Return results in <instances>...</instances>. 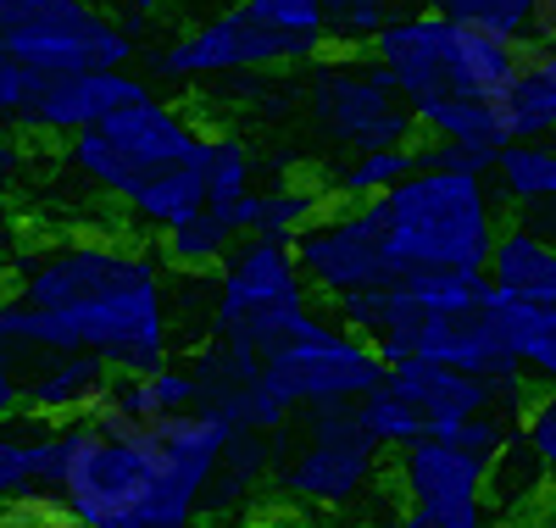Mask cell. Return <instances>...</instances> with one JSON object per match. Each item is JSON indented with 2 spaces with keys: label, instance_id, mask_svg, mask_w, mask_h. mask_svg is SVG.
<instances>
[{
  "label": "cell",
  "instance_id": "1",
  "mask_svg": "<svg viewBox=\"0 0 556 528\" xmlns=\"http://www.w3.org/2000/svg\"><path fill=\"white\" fill-rule=\"evenodd\" d=\"M89 351L112 373H156L178 351V312L156 246L123 234H67L12 262L0 290V356Z\"/></svg>",
  "mask_w": 556,
  "mask_h": 528
},
{
  "label": "cell",
  "instance_id": "2",
  "mask_svg": "<svg viewBox=\"0 0 556 528\" xmlns=\"http://www.w3.org/2000/svg\"><path fill=\"white\" fill-rule=\"evenodd\" d=\"M518 51L523 45L490 28L412 7H401L379 28V39L367 45V56L390 73L401 101L412 106L424 139H451V146H468L484 156L506 146L501 95L518 73Z\"/></svg>",
  "mask_w": 556,
  "mask_h": 528
},
{
  "label": "cell",
  "instance_id": "3",
  "mask_svg": "<svg viewBox=\"0 0 556 528\" xmlns=\"http://www.w3.org/2000/svg\"><path fill=\"white\" fill-rule=\"evenodd\" d=\"M374 206L384 223V251L395 278L429 267L484 273L490 246L506 223L490 173H451V167H417L412 178L384 189Z\"/></svg>",
  "mask_w": 556,
  "mask_h": 528
},
{
  "label": "cell",
  "instance_id": "4",
  "mask_svg": "<svg viewBox=\"0 0 556 528\" xmlns=\"http://www.w3.org/2000/svg\"><path fill=\"white\" fill-rule=\"evenodd\" d=\"M206 146H212V123L195 106L151 89L146 101H134V106L101 117L96 128L62 139V167L84 189H96V196L123 206L146 184L167 178L173 167L201 162Z\"/></svg>",
  "mask_w": 556,
  "mask_h": 528
},
{
  "label": "cell",
  "instance_id": "5",
  "mask_svg": "<svg viewBox=\"0 0 556 528\" xmlns=\"http://www.w3.org/2000/svg\"><path fill=\"white\" fill-rule=\"evenodd\" d=\"M384 478L379 440L356 423V406H312L295 412L273 435L267 490L290 517H345Z\"/></svg>",
  "mask_w": 556,
  "mask_h": 528
},
{
  "label": "cell",
  "instance_id": "6",
  "mask_svg": "<svg viewBox=\"0 0 556 528\" xmlns=\"http://www.w3.org/2000/svg\"><path fill=\"white\" fill-rule=\"evenodd\" d=\"M301 73H306V84H301L306 134L323 151H334V162L362 156V151H384V146H417L424 139L412 106L401 101V89L367 51L317 56Z\"/></svg>",
  "mask_w": 556,
  "mask_h": 528
},
{
  "label": "cell",
  "instance_id": "7",
  "mask_svg": "<svg viewBox=\"0 0 556 528\" xmlns=\"http://www.w3.org/2000/svg\"><path fill=\"white\" fill-rule=\"evenodd\" d=\"M306 312H317L312 284L295 267V251L278 239L245 234L235 251L212 273L206 296V340L240 345V351H267L278 334H290Z\"/></svg>",
  "mask_w": 556,
  "mask_h": 528
},
{
  "label": "cell",
  "instance_id": "8",
  "mask_svg": "<svg viewBox=\"0 0 556 528\" xmlns=\"http://www.w3.org/2000/svg\"><path fill=\"white\" fill-rule=\"evenodd\" d=\"M256 384L290 417L312 406H356L374 384H384V356L345 323L306 312L256 356Z\"/></svg>",
  "mask_w": 556,
  "mask_h": 528
},
{
  "label": "cell",
  "instance_id": "9",
  "mask_svg": "<svg viewBox=\"0 0 556 528\" xmlns=\"http://www.w3.org/2000/svg\"><path fill=\"white\" fill-rule=\"evenodd\" d=\"M317 56H323L317 45L273 34L240 7V0H223L212 17H195L173 39L151 45L139 73L156 89H206V84L235 78V73H290V67H306Z\"/></svg>",
  "mask_w": 556,
  "mask_h": 528
},
{
  "label": "cell",
  "instance_id": "10",
  "mask_svg": "<svg viewBox=\"0 0 556 528\" xmlns=\"http://www.w3.org/2000/svg\"><path fill=\"white\" fill-rule=\"evenodd\" d=\"M0 51L34 78H62L89 67H134L146 45L101 0H0Z\"/></svg>",
  "mask_w": 556,
  "mask_h": 528
},
{
  "label": "cell",
  "instance_id": "11",
  "mask_svg": "<svg viewBox=\"0 0 556 528\" xmlns=\"http://www.w3.org/2000/svg\"><path fill=\"white\" fill-rule=\"evenodd\" d=\"M295 267L312 284V296L340 301L356 290H374V284H395L390 251H384V223L374 201L356 206H323L295 239Z\"/></svg>",
  "mask_w": 556,
  "mask_h": 528
},
{
  "label": "cell",
  "instance_id": "12",
  "mask_svg": "<svg viewBox=\"0 0 556 528\" xmlns=\"http://www.w3.org/2000/svg\"><path fill=\"white\" fill-rule=\"evenodd\" d=\"M484 478H490V462H479L473 451H462L440 435L401 445L390 462L395 506L412 517H429V523H490Z\"/></svg>",
  "mask_w": 556,
  "mask_h": 528
},
{
  "label": "cell",
  "instance_id": "13",
  "mask_svg": "<svg viewBox=\"0 0 556 528\" xmlns=\"http://www.w3.org/2000/svg\"><path fill=\"white\" fill-rule=\"evenodd\" d=\"M384 384H390V390H401V395L417 406V417H424L429 435H440V428L473 417V412L523 417V406L534 401L529 373H523V378H473V373H462V367L429 362V356L384 362Z\"/></svg>",
  "mask_w": 556,
  "mask_h": 528
},
{
  "label": "cell",
  "instance_id": "14",
  "mask_svg": "<svg viewBox=\"0 0 556 528\" xmlns=\"http://www.w3.org/2000/svg\"><path fill=\"white\" fill-rule=\"evenodd\" d=\"M156 84L139 67H89V73H62V78H39L23 112V134L34 139H73L84 128H96L101 117L146 101Z\"/></svg>",
  "mask_w": 556,
  "mask_h": 528
},
{
  "label": "cell",
  "instance_id": "15",
  "mask_svg": "<svg viewBox=\"0 0 556 528\" xmlns=\"http://www.w3.org/2000/svg\"><path fill=\"white\" fill-rule=\"evenodd\" d=\"M412 356H429L445 367H462L473 378H523V362L513 356V345L501 340V323L490 312V296L473 312H445L429 317L412 340Z\"/></svg>",
  "mask_w": 556,
  "mask_h": 528
},
{
  "label": "cell",
  "instance_id": "16",
  "mask_svg": "<svg viewBox=\"0 0 556 528\" xmlns=\"http://www.w3.org/2000/svg\"><path fill=\"white\" fill-rule=\"evenodd\" d=\"M23 384V417L39 423H78L101 406L112 367L89 351H62V356H34L17 367Z\"/></svg>",
  "mask_w": 556,
  "mask_h": 528
},
{
  "label": "cell",
  "instance_id": "17",
  "mask_svg": "<svg viewBox=\"0 0 556 528\" xmlns=\"http://www.w3.org/2000/svg\"><path fill=\"white\" fill-rule=\"evenodd\" d=\"M501 206H513L523 228L556 239V134L551 139H506L490 162Z\"/></svg>",
  "mask_w": 556,
  "mask_h": 528
},
{
  "label": "cell",
  "instance_id": "18",
  "mask_svg": "<svg viewBox=\"0 0 556 528\" xmlns=\"http://www.w3.org/2000/svg\"><path fill=\"white\" fill-rule=\"evenodd\" d=\"M484 278H490L495 296H513L523 306L556 312V239H545L523 223H501L490 262H484Z\"/></svg>",
  "mask_w": 556,
  "mask_h": 528
},
{
  "label": "cell",
  "instance_id": "19",
  "mask_svg": "<svg viewBox=\"0 0 556 528\" xmlns=\"http://www.w3.org/2000/svg\"><path fill=\"white\" fill-rule=\"evenodd\" d=\"M262 206V156L240 128H212V162H206V212H217L240 239L256 228Z\"/></svg>",
  "mask_w": 556,
  "mask_h": 528
},
{
  "label": "cell",
  "instance_id": "20",
  "mask_svg": "<svg viewBox=\"0 0 556 528\" xmlns=\"http://www.w3.org/2000/svg\"><path fill=\"white\" fill-rule=\"evenodd\" d=\"M506 139H551L556 134V39H529L518 51V73L501 95Z\"/></svg>",
  "mask_w": 556,
  "mask_h": 528
},
{
  "label": "cell",
  "instance_id": "21",
  "mask_svg": "<svg viewBox=\"0 0 556 528\" xmlns=\"http://www.w3.org/2000/svg\"><path fill=\"white\" fill-rule=\"evenodd\" d=\"M273 473V435H251V428H235L217 456V473L206 485V517H240Z\"/></svg>",
  "mask_w": 556,
  "mask_h": 528
},
{
  "label": "cell",
  "instance_id": "22",
  "mask_svg": "<svg viewBox=\"0 0 556 528\" xmlns=\"http://www.w3.org/2000/svg\"><path fill=\"white\" fill-rule=\"evenodd\" d=\"M51 462H56V423L12 417L0 423V506L51 490Z\"/></svg>",
  "mask_w": 556,
  "mask_h": 528
},
{
  "label": "cell",
  "instance_id": "23",
  "mask_svg": "<svg viewBox=\"0 0 556 528\" xmlns=\"http://www.w3.org/2000/svg\"><path fill=\"white\" fill-rule=\"evenodd\" d=\"M240 246V234L228 228L217 212H195V217H184L173 223L167 234H156V256L167 273H184V278H212L223 267V256Z\"/></svg>",
  "mask_w": 556,
  "mask_h": 528
},
{
  "label": "cell",
  "instance_id": "24",
  "mask_svg": "<svg viewBox=\"0 0 556 528\" xmlns=\"http://www.w3.org/2000/svg\"><path fill=\"white\" fill-rule=\"evenodd\" d=\"M412 173H417V146H384V151H362V156L334 162V173L317 184L329 196V206H356V201H379L384 189H395Z\"/></svg>",
  "mask_w": 556,
  "mask_h": 528
},
{
  "label": "cell",
  "instance_id": "25",
  "mask_svg": "<svg viewBox=\"0 0 556 528\" xmlns=\"http://www.w3.org/2000/svg\"><path fill=\"white\" fill-rule=\"evenodd\" d=\"M329 206L317 178H273L262 184V206H256V239H278V246H290V239Z\"/></svg>",
  "mask_w": 556,
  "mask_h": 528
},
{
  "label": "cell",
  "instance_id": "26",
  "mask_svg": "<svg viewBox=\"0 0 556 528\" xmlns=\"http://www.w3.org/2000/svg\"><path fill=\"white\" fill-rule=\"evenodd\" d=\"M406 296L424 306L429 317H445V312H473L484 296H490V278L484 273H462V267H429V273H406Z\"/></svg>",
  "mask_w": 556,
  "mask_h": 528
},
{
  "label": "cell",
  "instance_id": "27",
  "mask_svg": "<svg viewBox=\"0 0 556 528\" xmlns=\"http://www.w3.org/2000/svg\"><path fill=\"white\" fill-rule=\"evenodd\" d=\"M356 423L379 440V451H401V445H412V440L429 435L424 417H417V406H412L401 390H390V384H374V390L356 401Z\"/></svg>",
  "mask_w": 556,
  "mask_h": 528
},
{
  "label": "cell",
  "instance_id": "28",
  "mask_svg": "<svg viewBox=\"0 0 556 528\" xmlns=\"http://www.w3.org/2000/svg\"><path fill=\"white\" fill-rule=\"evenodd\" d=\"M240 7L273 28V34H290L301 45H317V51H329V12H323V0H240Z\"/></svg>",
  "mask_w": 556,
  "mask_h": 528
},
{
  "label": "cell",
  "instance_id": "29",
  "mask_svg": "<svg viewBox=\"0 0 556 528\" xmlns=\"http://www.w3.org/2000/svg\"><path fill=\"white\" fill-rule=\"evenodd\" d=\"M323 12H329V45L367 51L379 39V28L401 12V0H323Z\"/></svg>",
  "mask_w": 556,
  "mask_h": 528
},
{
  "label": "cell",
  "instance_id": "30",
  "mask_svg": "<svg viewBox=\"0 0 556 528\" xmlns=\"http://www.w3.org/2000/svg\"><path fill=\"white\" fill-rule=\"evenodd\" d=\"M518 440L529 445V456L545 473V485L556 490V390H534V401L518 417Z\"/></svg>",
  "mask_w": 556,
  "mask_h": 528
},
{
  "label": "cell",
  "instance_id": "31",
  "mask_svg": "<svg viewBox=\"0 0 556 528\" xmlns=\"http://www.w3.org/2000/svg\"><path fill=\"white\" fill-rule=\"evenodd\" d=\"M0 528H78V523L51 490H34V495H17L0 506Z\"/></svg>",
  "mask_w": 556,
  "mask_h": 528
},
{
  "label": "cell",
  "instance_id": "32",
  "mask_svg": "<svg viewBox=\"0 0 556 528\" xmlns=\"http://www.w3.org/2000/svg\"><path fill=\"white\" fill-rule=\"evenodd\" d=\"M34 73L23 67V62H12L7 51H0V128H12V123H23V112H28V95H34Z\"/></svg>",
  "mask_w": 556,
  "mask_h": 528
},
{
  "label": "cell",
  "instance_id": "33",
  "mask_svg": "<svg viewBox=\"0 0 556 528\" xmlns=\"http://www.w3.org/2000/svg\"><path fill=\"white\" fill-rule=\"evenodd\" d=\"M523 373H529L534 390H556V312H545L534 345H529V356H523Z\"/></svg>",
  "mask_w": 556,
  "mask_h": 528
},
{
  "label": "cell",
  "instance_id": "34",
  "mask_svg": "<svg viewBox=\"0 0 556 528\" xmlns=\"http://www.w3.org/2000/svg\"><path fill=\"white\" fill-rule=\"evenodd\" d=\"M101 7L112 12V17H123V28L146 45V34H151V23L156 17H167L173 7H184V0H101Z\"/></svg>",
  "mask_w": 556,
  "mask_h": 528
},
{
  "label": "cell",
  "instance_id": "35",
  "mask_svg": "<svg viewBox=\"0 0 556 528\" xmlns=\"http://www.w3.org/2000/svg\"><path fill=\"white\" fill-rule=\"evenodd\" d=\"M28 178V151L17 146V139L0 128V189H17Z\"/></svg>",
  "mask_w": 556,
  "mask_h": 528
},
{
  "label": "cell",
  "instance_id": "36",
  "mask_svg": "<svg viewBox=\"0 0 556 528\" xmlns=\"http://www.w3.org/2000/svg\"><path fill=\"white\" fill-rule=\"evenodd\" d=\"M23 417V384H17V367L0 356V423Z\"/></svg>",
  "mask_w": 556,
  "mask_h": 528
},
{
  "label": "cell",
  "instance_id": "37",
  "mask_svg": "<svg viewBox=\"0 0 556 528\" xmlns=\"http://www.w3.org/2000/svg\"><path fill=\"white\" fill-rule=\"evenodd\" d=\"M379 523L384 528H490V523H429V517H412V512H379Z\"/></svg>",
  "mask_w": 556,
  "mask_h": 528
},
{
  "label": "cell",
  "instance_id": "38",
  "mask_svg": "<svg viewBox=\"0 0 556 528\" xmlns=\"http://www.w3.org/2000/svg\"><path fill=\"white\" fill-rule=\"evenodd\" d=\"M518 528H556V490H551V495H545V501H540V506L518 523Z\"/></svg>",
  "mask_w": 556,
  "mask_h": 528
},
{
  "label": "cell",
  "instance_id": "39",
  "mask_svg": "<svg viewBox=\"0 0 556 528\" xmlns=\"http://www.w3.org/2000/svg\"><path fill=\"white\" fill-rule=\"evenodd\" d=\"M534 39H556V0H540L534 7Z\"/></svg>",
  "mask_w": 556,
  "mask_h": 528
},
{
  "label": "cell",
  "instance_id": "40",
  "mask_svg": "<svg viewBox=\"0 0 556 528\" xmlns=\"http://www.w3.org/2000/svg\"><path fill=\"white\" fill-rule=\"evenodd\" d=\"M329 528H384L379 517H340V523H329Z\"/></svg>",
  "mask_w": 556,
  "mask_h": 528
}]
</instances>
